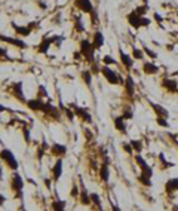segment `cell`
<instances>
[{"label": "cell", "mask_w": 178, "mask_h": 211, "mask_svg": "<svg viewBox=\"0 0 178 211\" xmlns=\"http://www.w3.org/2000/svg\"><path fill=\"white\" fill-rule=\"evenodd\" d=\"M94 51H95V46H94V43H91L89 40H82L80 42V52L85 55L86 60H92L94 58Z\"/></svg>", "instance_id": "cell-1"}, {"label": "cell", "mask_w": 178, "mask_h": 211, "mask_svg": "<svg viewBox=\"0 0 178 211\" xmlns=\"http://www.w3.org/2000/svg\"><path fill=\"white\" fill-rule=\"evenodd\" d=\"M2 159L6 161L8 165H9L12 169H16V168H18V162L15 161V158H13L11 150H2Z\"/></svg>", "instance_id": "cell-2"}, {"label": "cell", "mask_w": 178, "mask_h": 211, "mask_svg": "<svg viewBox=\"0 0 178 211\" xmlns=\"http://www.w3.org/2000/svg\"><path fill=\"white\" fill-rule=\"evenodd\" d=\"M101 71H102V75L105 76V79H107L110 83L114 85V83H117V82H119V79H117V76H116V73H114L111 68H109L107 66L102 67V68H101Z\"/></svg>", "instance_id": "cell-3"}, {"label": "cell", "mask_w": 178, "mask_h": 211, "mask_svg": "<svg viewBox=\"0 0 178 211\" xmlns=\"http://www.w3.org/2000/svg\"><path fill=\"white\" fill-rule=\"evenodd\" d=\"M141 20H143V16H141V15H138L135 11H134L132 13H129V16H128V21H129V24H131L132 27H135V28L143 27V25H141Z\"/></svg>", "instance_id": "cell-4"}, {"label": "cell", "mask_w": 178, "mask_h": 211, "mask_svg": "<svg viewBox=\"0 0 178 211\" xmlns=\"http://www.w3.org/2000/svg\"><path fill=\"white\" fill-rule=\"evenodd\" d=\"M76 6L83 12H94L91 0H76Z\"/></svg>", "instance_id": "cell-5"}, {"label": "cell", "mask_w": 178, "mask_h": 211, "mask_svg": "<svg viewBox=\"0 0 178 211\" xmlns=\"http://www.w3.org/2000/svg\"><path fill=\"white\" fill-rule=\"evenodd\" d=\"M74 113L77 115L79 118H82L85 122H91L92 121V118H91V115L88 113V110L83 109V107H74Z\"/></svg>", "instance_id": "cell-6"}, {"label": "cell", "mask_w": 178, "mask_h": 211, "mask_svg": "<svg viewBox=\"0 0 178 211\" xmlns=\"http://www.w3.org/2000/svg\"><path fill=\"white\" fill-rule=\"evenodd\" d=\"M0 37H2L3 42H8V43H12L15 46H20V48H27V43L20 40V39H12V37H8V36H0Z\"/></svg>", "instance_id": "cell-7"}, {"label": "cell", "mask_w": 178, "mask_h": 211, "mask_svg": "<svg viewBox=\"0 0 178 211\" xmlns=\"http://www.w3.org/2000/svg\"><path fill=\"white\" fill-rule=\"evenodd\" d=\"M12 187H13V190H16V192H21L22 178L20 174H13V178H12Z\"/></svg>", "instance_id": "cell-8"}, {"label": "cell", "mask_w": 178, "mask_h": 211, "mask_svg": "<svg viewBox=\"0 0 178 211\" xmlns=\"http://www.w3.org/2000/svg\"><path fill=\"white\" fill-rule=\"evenodd\" d=\"M52 153L56 156H61V155H64L67 152V147L64 144H59V143H54V146H52Z\"/></svg>", "instance_id": "cell-9"}, {"label": "cell", "mask_w": 178, "mask_h": 211, "mask_svg": "<svg viewBox=\"0 0 178 211\" xmlns=\"http://www.w3.org/2000/svg\"><path fill=\"white\" fill-rule=\"evenodd\" d=\"M102 45H104V36L101 31H97L94 36V46H95V49H100Z\"/></svg>", "instance_id": "cell-10"}, {"label": "cell", "mask_w": 178, "mask_h": 211, "mask_svg": "<svg viewBox=\"0 0 178 211\" xmlns=\"http://www.w3.org/2000/svg\"><path fill=\"white\" fill-rule=\"evenodd\" d=\"M114 126H116V129L117 131H120V133H126V125H125V118H116L114 119Z\"/></svg>", "instance_id": "cell-11"}, {"label": "cell", "mask_w": 178, "mask_h": 211, "mask_svg": "<svg viewBox=\"0 0 178 211\" xmlns=\"http://www.w3.org/2000/svg\"><path fill=\"white\" fill-rule=\"evenodd\" d=\"M12 27H13V30H15L16 33L21 34V36H28L30 31H31L30 27H21V25H16V24H13V22H12Z\"/></svg>", "instance_id": "cell-12"}, {"label": "cell", "mask_w": 178, "mask_h": 211, "mask_svg": "<svg viewBox=\"0 0 178 211\" xmlns=\"http://www.w3.org/2000/svg\"><path fill=\"white\" fill-rule=\"evenodd\" d=\"M162 83H163V86H165V88H166L168 91H172V92H175V91L178 89L177 82H175V80H171V79H165V80H163Z\"/></svg>", "instance_id": "cell-13"}, {"label": "cell", "mask_w": 178, "mask_h": 211, "mask_svg": "<svg viewBox=\"0 0 178 211\" xmlns=\"http://www.w3.org/2000/svg\"><path fill=\"white\" fill-rule=\"evenodd\" d=\"M52 173H54V177L55 178H59L61 177V174H62V161L61 159H58L55 164V167L52 169Z\"/></svg>", "instance_id": "cell-14"}, {"label": "cell", "mask_w": 178, "mask_h": 211, "mask_svg": "<svg viewBox=\"0 0 178 211\" xmlns=\"http://www.w3.org/2000/svg\"><path fill=\"white\" fill-rule=\"evenodd\" d=\"M143 68H144V73H147V75H155V73L159 71V67L151 64V63H145Z\"/></svg>", "instance_id": "cell-15"}, {"label": "cell", "mask_w": 178, "mask_h": 211, "mask_svg": "<svg viewBox=\"0 0 178 211\" xmlns=\"http://www.w3.org/2000/svg\"><path fill=\"white\" fill-rule=\"evenodd\" d=\"M120 60H122V63H123V66L125 67H128V68H131L134 64V61H132V58L129 55H126L123 51H120Z\"/></svg>", "instance_id": "cell-16"}, {"label": "cell", "mask_w": 178, "mask_h": 211, "mask_svg": "<svg viewBox=\"0 0 178 211\" xmlns=\"http://www.w3.org/2000/svg\"><path fill=\"white\" fill-rule=\"evenodd\" d=\"M174 190H178V178H171L166 183V192H174Z\"/></svg>", "instance_id": "cell-17"}, {"label": "cell", "mask_w": 178, "mask_h": 211, "mask_svg": "<svg viewBox=\"0 0 178 211\" xmlns=\"http://www.w3.org/2000/svg\"><path fill=\"white\" fill-rule=\"evenodd\" d=\"M100 174H101L102 181H109V177H110V171H109V167H107V162H105L104 165H101Z\"/></svg>", "instance_id": "cell-18"}, {"label": "cell", "mask_w": 178, "mask_h": 211, "mask_svg": "<svg viewBox=\"0 0 178 211\" xmlns=\"http://www.w3.org/2000/svg\"><path fill=\"white\" fill-rule=\"evenodd\" d=\"M27 104L31 110H42V107H43V103L40 100H30Z\"/></svg>", "instance_id": "cell-19"}, {"label": "cell", "mask_w": 178, "mask_h": 211, "mask_svg": "<svg viewBox=\"0 0 178 211\" xmlns=\"http://www.w3.org/2000/svg\"><path fill=\"white\" fill-rule=\"evenodd\" d=\"M150 106L155 109V111L159 115V116H163V118H168V111L162 107V106H159V104H155V103H150Z\"/></svg>", "instance_id": "cell-20"}, {"label": "cell", "mask_w": 178, "mask_h": 211, "mask_svg": "<svg viewBox=\"0 0 178 211\" xmlns=\"http://www.w3.org/2000/svg\"><path fill=\"white\" fill-rule=\"evenodd\" d=\"M80 201H82V204H83V205H88V204H91V195H88V192H86V189H85V187H82Z\"/></svg>", "instance_id": "cell-21"}, {"label": "cell", "mask_w": 178, "mask_h": 211, "mask_svg": "<svg viewBox=\"0 0 178 211\" xmlns=\"http://www.w3.org/2000/svg\"><path fill=\"white\" fill-rule=\"evenodd\" d=\"M51 43H52V39H43V42L40 43V46H39V51L40 52H48V49H49V46H51Z\"/></svg>", "instance_id": "cell-22"}, {"label": "cell", "mask_w": 178, "mask_h": 211, "mask_svg": "<svg viewBox=\"0 0 178 211\" xmlns=\"http://www.w3.org/2000/svg\"><path fill=\"white\" fill-rule=\"evenodd\" d=\"M125 88H126V92H128L129 95H132V94H134V80H132V78H131V76H128V78H126Z\"/></svg>", "instance_id": "cell-23"}, {"label": "cell", "mask_w": 178, "mask_h": 211, "mask_svg": "<svg viewBox=\"0 0 178 211\" xmlns=\"http://www.w3.org/2000/svg\"><path fill=\"white\" fill-rule=\"evenodd\" d=\"M13 89H15V94L18 95V98H20V100H24V94H22V83H15Z\"/></svg>", "instance_id": "cell-24"}, {"label": "cell", "mask_w": 178, "mask_h": 211, "mask_svg": "<svg viewBox=\"0 0 178 211\" xmlns=\"http://www.w3.org/2000/svg\"><path fill=\"white\" fill-rule=\"evenodd\" d=\"M52 208L54 210H64L66 208V201H55L52 204Z\"/></svg>", "instance_id": "cell-25"}, {"label": "cell", "mask_w": 178, "mask_h": 211, "mask_svg": "<svg viewBox=\"0 0 178 211\" xmlns=\"http://www.w3.org/2000/svg\"><path fill=\"white\" fill-rule=\"evenodd\" d=\"M138 180L143 183V184H145V186H151V181H150V177L148 176H145V174H141L140 177H138Z\"/></svg>", "instance_id": "cell-26"}, {"label": "cell", "mask_w": 178, "mask_h": 211, "mask_svg": "<svg viewBox=\"0 0 178 211\" xmlns=\"http://www.w3.org/2000/svg\"><path fill=\"white\" fill-rule=\"evenodd\" d=\"M82 78H83V80H85V83H86V85H91V82H92L91 71H83V73H82Z\"/></svg>", "instance_id": "cell-27"}, {"label": "cell", "mask_w": 178, "mask_h": 211, "mask_svg": "<svg viewBox=\"0 0 178 211\" xmlns=\"http://www.w3.org/2000/svg\"><path fill=\"white\" fill-rule=\"evenodd\" d=\"M147 9H148V8H147V5H143V6H138V8H137V9H135V12H137V13H138V15H141V16H144V13L145 12H147Z\"/></svg>", "instance_id": "cell-28"}, {"label": "cell", "mask_w": 178, "mask_h": 211, "mask_svg": "<svg viewBox=\"0 0 178 211\" xmlns=\"http://www.w3.org/2000/svg\"><path fill=\"white\" fill-rule=\"evenodd\" d=\"M131 144H132L134 150H137V152H141V149H143V144H141V141L132 140V141H131Z\"/></svg>", "instance_id": "cell-29"}, {"label": "cell", "mask_w": 178, "mask_h": 211, "mask_svg": "<svg viewBox=\"0 0 178 211\" xmlns=\"http://www.w3.org/2000/svg\"><path fill=\"white\" fill-rule=\"evenodd\" d=\"M156 121H157L159 125H162V126H165V128L169 126V123L166 122V118H163V116H157V119H156Z\"/></svg>", "instance_id": "cell-30"}, {"label": "cell", "mask_w": 178, "mask_h": 211, "mask_svg": "<svg viewBox=\"0 0 178 211\" xmlns=\"http://www.w3.org/2000/svg\"><path fill=\"white\" fill-rule=\"evenodd\" d=\"M91 201L94 202V204H97L98 207L101 205V201H100V196L97 195V193H91Z\"/></svg>", "instance_id": "cell-31"}, {"label": "cell", "mask_w": 178, "mask_h": 211, "mask_svg": "<svg viewBox=\"0 0 178 211\" xmlns=\"http://www.w3.org/2000/svg\"><path fill=\"white\" fill-rule=\"evenodd\" d=\"M135 159H137V164H138V165H140V167H141V168H143V167H145V165H147V162H145L144 159H143V156L137 155V156H135Z\"/></svg>", "instance_id": "cell-32"}, {"label": "cell", "mask_w": 178, "mask_h": 211, "mask_svg": "<svg viewBox=\"0 0 178 211\" xmlns=\"http://www.w3.org/2000/svg\"><path fill=\"white\" fill-rule=\"evenodd\" d=\"M102 61H104V64L105 66H110V64H114V60L111 58L110 55H105L104 58H102Z\"/></svg>", "instance_id": "cell-33"}, {"label": "cell", "mask_w": 178, "mask_h": 211, "mask_svg": "<svg viewBox=\"0 0 178 211\" xmlns=\"http://www.w3.org/2000/svg\"><path fill=\"white\" fill-rule=\"evenodd\" d=\"M159 159H160V162L163 164V168H168V167H171V165H172L171 162H166V161H165V156L162 155V153L159 155Z\"/></svg>", "instance_id": "cell-34"}, {"label": "cell", "mask_w": 178, "mask_h": 211, "mask_svg": "<svg viewBox=\"0 0 178 211\" xmlns=\"http://www.w3.org/2000/svg\"><path fill=\"white\" fill-rule=\"evenodd\" d=\"M132 144L129 146L128 144V143H123V150H125V152H128V153H132Z\"/></svg>", "instance_id": "cell-35"}, {"label": "cell", "mask_w": 178, "mask_h": 211, "mask_svg": "<svg viewBox=\"0 0 178 211\" xmlns=\"http://www.w3.org/2000/svg\"><path fill=\"white\" fill-rule=\"evenodd\" d=\"M62 110H64V111L67 113V118H68V121H73V119H74V115H73V113L70 111V109H66V107H64Z\"/></svg>", "instance_id": "cell-36"}, {"label": "cell", "mask_w": 178, "mask_h": 211, "mask_svg": "<svg viewBox=\"0 0 178 211\" xmlns=\"http://www.w3.org/2000/svg\"><path fill=\"white\" fill-rule=\"evenodd\" d=\"M134 56L138 58V60H141V58H143V52H141L140 49H134Z\"/></svg>", "instance_id": "cell-37"}, {"label": "cell", "mask_w": 178, "mask_h": 211, "mask_svg": "<svg viewBox=\"0 0 178 211\" xmlns=\"http://www.w3.org/2000/svg\"><path fill=\"white\" fill-rule=\"evenodd\" d=\"M76 28H77V31H83V30H85V27L82 25V21H80V18H79L77 21H76Z\"/></svg>", "instance_id": "cell-38"}, {"label": "cell", "mask_w": 178, "mask_h": 211, "mask_svg": "<svg viewBox=\"0 0 178 211\" xmlns=\"http://www.w3.org/2000/svg\"><path fill=\"white\" fill-rule=\"evenodd\" d=\"M123 118H125V119H131V118H132V111H131V110H125V111H123Z\"/></svg>", "instance_id": "cell-39"}, {"label": "cell", "mask_w": 178, "mask_h": 211, "mask_svg": "<svg viewBox=\"0 0 178 211\" xmlns=\"http://www.w3.org/2000/svg\"><path fill=\"white\" fill-rule=\"evenodd\" d=\"M144 51H145V54L148 56H151V58H156V52H153V51H150L148 48H144Z\"/></svg>", "instance_id": "cell-40"}, {"label": "cell", "mask_w": 178, "mask_h": 211, "mask_svg": "<svg viewBox=\"0 0 178 211\" xmlns=\"http://www.w3.org/2000/svg\"><path fill=\"white\" fill-rule=\"evenodd\" d=\"M141 25H143V27H147V25H150V20L143 16V20H141Z\"/></svg>", "instance_id": "cell-41"}, {"label": "cell", "mask_w": 178, "mask_h": 211, "mask_svg": "<svg viewBox=\"0 0 178 211\" xmlns=\"http://www.w3.org/2000/svg\"><path fill=\"white\" fill-rule=\"evenodd\" d=\"M77 193H79V189L74 186V187L71 189V196H77Z\"/></svg>", "instance_id": "cell-42"}, {"label": "cell", "mask_w": 178, "mask_h": 211, "mask_svg": "<svg viewBox=\"0 0 178 211\" xmlns=\"http://www.w3.org/2000/svg\"><path fill=\"white\" fill-rule=\"evenodd\" d=\"M155 20L157 22H159V24H160V22L163 21V20H162V16H160V15H159V13H155Z\"/></svg>", "instance_id": "cell-43"}, {"label": "cell", "mask_w": 178, "mask_h": 211, "mask_svg": "<svg viewBox=\"0 0 178 211\" xmlns=\"http://www.w3.org/2000/svg\"><path fill=\"white\" fill-rule=\"evenodd\" d=\"M24 137H25V141H30V134H28V131H27V129L24 131Z\"/></svg>", "instance_id": "cell-44"}, {"label": "cell", "mask_w": 178, "mask_h": 211, "mask_svg": "<svg viewBox=\"0 0 178 211\" xmlns=\"http://www.w3.org/2000/svg\"><path fill=\"white\" fill-rule=\"evenodd\" d=\"M74 58H80V54L79 52H74Z\"/></svg>", "instance_id": "cell-45"}, {"label": "cell", "mask_w": 178, "mask_h": 211, "mask_svg": "<svg viewBox=\"0 0 178 211\" xmlns=\"http://www.w3.org/2000/svg\"><path fill=\"white\" fill-rule=\"evenodd\" d=\"M143 2H144V3H145V5H147V0H143Z\"/></svg>", "instance_id": "cell-46"}]
</instances>
